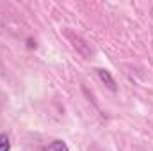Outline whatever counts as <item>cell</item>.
<instances>
[{
    "label": "cell",
    "instance_id": "3957f363",
    "mask_svg": "<svg viewBox=\"0 0 153 151\" xmlns=\"http://www.w3.org/2000/svg\"><path fill=\"white\" fill-rule=\"evenodd\" d=\"M41 151H70V148H68V144H66L62 139H55V141H52L48 146H45Z\"/></svg>",
    "mask_w": 153,
    "mask_h": 151
},
{
    "label": "cell",
    "instance_id": "6da1fadb",
    "mask_svg": "<svg viewBox=\"0 0 153 151\" xmlns=\"http://www.w3.org/2000/svg\"><path fill=\"white\" fill-rule=\"evenodd\" d=\"M66 38L70 39V43H71V46L75 48L76 52L84 57V59H91V55H93V48L84 41V39L80 38V36H76L73 34L71 30H66Z\"/></svg>",
    "mask_w": 153,
    "mask_h": 151
},
{
    "label": "cell",
    "instance_id": "277c9868",
    "mask_svg": "<svg viewBox=\"0 0 153 151\" xmlns=\"http://www.w3.org/2000/svg\"><path fill=\"white\" fill-rule=\"evenodd\" d=\"M0 151H11V142L7 133H0Z\"/></svg>",
    "mask_w": 153,
    "mask_h": 151
},
{
    "label": "cell",
    "instance_id": "7a4b0ae2",
    "mask_svg": "<svg viewBox=\"0 0 153 151\" xmlns=\"http://www.w3.org/2000/svg\"><path fill=\"white\" fill-rule=\"evenodd\" d=\"M96 75H98V78L102 80V84H105L107 85V89L109 91H117V87H116V80H114V76L111 75V71L109 70H103V68H98L96 70Z\"/></svg>",
    "mask_w": 153,
    "mask_h": 151
},
{
    "label": "cell",
    "instance_id": "5b68a950",
    "mask_svg": "<svg viewBox=\"0 0 153 151\" xmlns=\"http://www.w3.org/2000/svg\"><path fill=\"white\" fill-rule=\"evenodd\" d=\"M27 46L29 48H36V41L34 39H27Z\"/></svg>",
    "mask_w": 153,
    "mask_h": 151
}]
</instances>
